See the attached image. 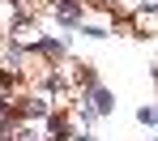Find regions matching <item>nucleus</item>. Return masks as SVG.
Wrapping results in <instances>:
<instances>
[{"label":"nucleus","instance_id":"nucleus-1","mask_svg":"<svg viewBox=\"0 0 158 141\" xmlns=\"http://www.w3.org/2000/svg\"><path fill=\"white\" fill-rule=\"evenodd\" d=\"M137 124H145V128H158V107L141 103V107H137Z\"/></svg>","mask_w":158,"mask_h":141}]
</instances>
